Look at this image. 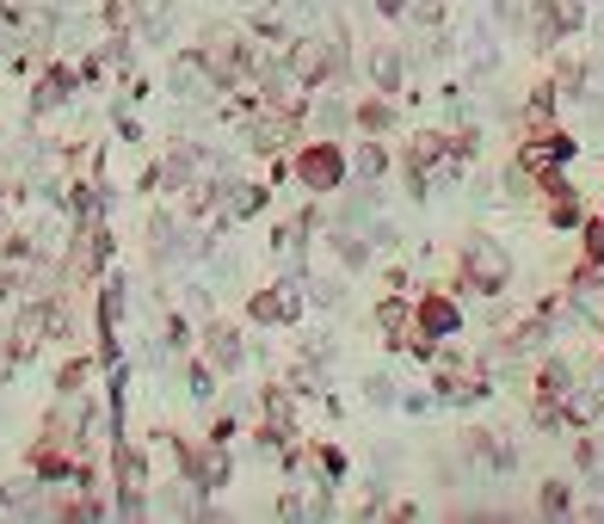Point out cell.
Listing matches in <instances>:
<instances>
[{
    "label": "cell",
    "instance_id": "cell-1",
    "mask_svg": "<svg viewBox=\"0 0 604 524\" xmlns=\"http://www.w3.org/2000/svg\"><path fill=\"white\" fill-rule=\"evenodd\" d=\"M463 265H469V284H475V290H506V278H512L506 247L488 241V235H475V241L463 247Z\"/></svg>",
    "mask_w": 604,
    "mask_h": 524
},
{
    "label": "cell",
    "instance_id": "cell-2",
    "mask_svg": "<svg viewBox=\"0 0 604 524\" xmlns=\"http://www.w3.org/2000/svg\"><path fill=\"white\" fill-rule=\"evenodd\" d=\"M567 154H574V142H567V136H537V142H525L518 167H525V173H549L555 161H567Z\"/></svg>",
    "mask_w": 604,
    "mask_h": 524
},
{
    "label": "cell",
    "instance_id": "cell-3",
    "mask_svg": "<svg viewBox=\"0 0 604 524\" xmlns=\"http://www.w3.org/2000/svg\"><path fill=\"white\" fill-rule=\"evenodd\" d=\"M574 309L604 334V272H580V278H574Z\"/></svg>",
    "mask_w": 604,
    "mask_h": 524
},
{
    "label": "cell",
    "instance_id": "cell-4",
    "mask_svg": "<svg viewBox=\"0 0 604 524\" xmlns=\"http://www.w3.org/2000/svg\"><path fill=\"white\" fill-rule=\"evenodd\" d=\"M302 179H309L315 191L340 186V154H334V149H309V154H302Z\"/></svg>",
    "mask_w": 604,
    "mask_h": 524
},
{
    "label": "cell",
    "instance_id": "cell-5",
    "mask_svg": "<svg viewBox=\"0 0 604 524\" xmlns=\"http://www.w3.org/2000/svg\"><path fill=\"white\" fill-rule=\"evenodd\" d=\"M599 408H604L599 389H567V395H562V420H567V426H592V420H599Z\"/></svg>",
    "mask_w": 604,
    "mask_h": 524
},
{
    "label": "cell",
    "instance_id": "cell-6",
    "mask_svg": "<svg viewBox=\"0 0 604 524\" xmlns=\"http://www.w3.org/2000/svg\"><path fill=\"white\" fill-rule=\"evenodd\" d=\"M290 62H297L302 80H322L327 62H334V50H327V43H297V57H290Z\"/></svg>",
    "mask_w": 604,
    "mask_h": 524
},
{
    "label": "cell",
    "instance_id": "cell-7",
    "mask_svg": "<svg viewBox=\"0 0 604 524\" xmlns=\"http://www.w3.org/2000/svg\"><path fill=\"white\" fill-rule=\"evenodd\" d=\"M419 327H426V334H456V309L444 297H432L426 309H419Z\"/></svg>",
    "mask_w": 604,
    "mask_h": 524
},
{
    "label": "cell",
    "instance_id": "cell-8",
    "mask_svg": "<svg viewBox=\"0 0 604 524\" xmlns=\"http://www.w3.org/2000/svg\"><path fill=\"white\" fill-rule=\"evenodd\" d=\"M253 315L260 321H290L297 315V290H272V297H260L253 302Z\"/></svg>",
    "mask_w": 604,
    "mask_h": 524
},
{
    "label": "cell",
    "instance_id": "cell-9",
    "mask_svg": "<svg viewBox=\"0 0 604 524\" xmlns=\"http://www.w3.org/2000/svg\"><path fill=\"white\" fill-rule=\"evenodd\" d=\"M549 13L562 20V32H574V25L586 20V7H580V0H549Z\"/></svg>",
    "mask_w": 604,
    "mask_h": 524
},
{
    "label": "cell",
    "instance_id": "cell-10",
    "mask_svg": "<svg viewBox=\"0 0 604 524\" xmlns=\"http://www.w3.org/2000/svg\"><path fill=\"white\" fill-rule=\"evenodd\" d=\"M567 500H574V494H567V482H549V487H543V512H567Z\"/></svg>",
    "mask_w": 604,
    "mask_h": 524
},
{
    "label": "cell",
    "instance_id": "cell-11",
    "mask_svg": "<svg viewBox=\"0 0 604 524\" xmlns=\"http://www.w3.org/2000/svg\"><path fill=\"white\" fill-rule=\"evenodd\" d=\"M395 75H401V62L382 50V57H377V80H382V87H395Z\"/></svg>",
    "mask_w": 604,
    "mask_h": 524
},
{
    "label": "cell",
    "instance_id": "cell-12",
    "mask_svg": "<svg viewBox=\"0 0 604 524\" xmlns=\"http://www.w3.org/2000/svg\"><path fill=\"white\" fill-rule=\"evenodd\" d=\"M586 247H592V260H604V216L592 228H586Z\"/></svg>",
    "mask_w": 604,
    "mask_h": 524
}]
</instances>
